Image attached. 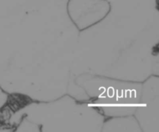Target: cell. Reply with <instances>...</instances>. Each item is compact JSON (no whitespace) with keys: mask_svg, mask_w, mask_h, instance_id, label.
Here are the masks:
<instances>
[]
</instances>
